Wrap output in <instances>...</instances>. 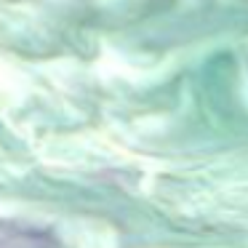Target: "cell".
<instances>
[{
    "instance_id": "cell-1",
    "label": "cell",
    "mask_w": 248,
    "mask_h": 248,
    "mask_svg": "<svg viewBox=\"0 0 248 248\" xmlns=\"http://www.w3.org/2000/svg\"><path fill=\"white\" fill-rule=\"evenodd\" d=\"M0 248H48L43 235L19 227H0Z\"/></svg>"
}]
</instances>
